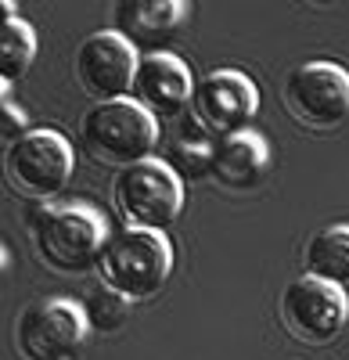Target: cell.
I'll use <instances>...</instances> for the list:
<instances>
[{"mask_svg":"<svg viewBox=\"0 0 349 360\" xmlns=\"http://www.w3.org/2000/svg\"><path fill=\"white\" fill-rule=\"evenodd\" d=\"M29 238L37 259L54 274H86L98 266L108 242V224L86 202H44L29 213Z\"/></svg>","mask_w":349,"mask_h":360,"instance_id":"1","label":"cell"},{"mask_svg":"<svg viewBox=\"0 0 349 360\" xmlns=\"http://www.w3.org/2000/svg\"><path fill=\"white\" fill-rule=\"evenodd\" d=\"M94 270L101 278V288L115 292L126 303H144L166 288L173 274V245L166 234L126 227L105 242Z\"/></svg>","mask_w":349,"mask_h":360,"instance_id":"2","label":"cell"},{"mask_svg":"<svg viewBox=\"0 0 349 360\" xmlns=\"http://www.w3.org/2000/svg\"><path fill=\"white\" fill-rule=\"evenodd\" d=\"M79 144L94 162L119 173L126 166L152 159V148L159 144V119L130 98L91 105L79 119Z\"/></svg>","mask_w":349,"mask_h":360,"instance_id":"3","label":"cell"},{"mask_svg":"<svg viewBox=\"0 0 349 360\" xmlns=\"http://www.w3.org/2000/svg\"><path fill=\"white\" fill-rule=\"evenodd\" d=\"M112 205L130 231L166 234V227L177 224L184 209L180 173L162 159H144L137 166H126L112 180Z\"/></svg>","mask_w":349,"mask_h":360,"instance_id":"4","label":"cell"},{"mask_svg":"<svg viewBox=\"0 0 349 360\" xmlns=\"http://www.w3.org/2000/svg\"><path fill=\"white\" fill-rule=\"evenodd\" d=\"M72 166L76 152L58 130H25L4 148V180L37 205L62 195Z\"/></svg>","mask_w":349,"mask_h":360,"instance_id":"5","label":"cell"},{"mask_svg":"<svg viewBox=\"0 0 349 360\" xmlns=\"http://www.w3.org/2000/svg\"><path fill=\"white\" fill-rule=\"evenodd\" d=\"M281 98L299 127L328 134L349 119V72L338 62L313 58V62H303L284 76Z\"/></svg>","mask_w":349,"mask_h":360,"instance_id":"6","label":"cell"},{"mask_svg":"<svg viewBox=\"0 0 349 360\" xmlns=\"http://www.w3.org/2000/svg\"><path fill=\"white\" fill-rule=\"evenodd\" d=\"M86 314L72 299H37L22 307L15 346L22 360H76L86 342Z\"/></svg>","mask_w":349,"mask_h":360,"instance_id":"7","label":"cell"},{"mask_svg":"<svg viewBox=\"0 0 349 360\" xmlns=\"http://www.w3.org/2000/svg\"><path fill=\"white\" fill-rule=\"evenodd\" d=\"M277 317L292 339H299L306 346H328L342 335V328L349 321L345 288L303 274L281 292Z\"/></svg>","mask_w":349,"mask_h":360,"instance_id":"8","label":"cell"},{"mask_svg":"<svg viewBox=\"0 0 349 360\" xmlns=\"http://www.w3.org/2000/svg\"><path fill=\"white\" fill-rule=\"evenodd\" d=\"M259 112V90L238 69H216L195 83V98L187 115L206 130L213 141H227L245 134Z\"/></svg>","mask_w":349,"mask_h":360,"instance_id":"9","label":"cell"},{"mask_svg":"<svg viewBox=\"0 0 349 360\" xmlns=\"http://www.w3.org/2000/svg\"><path fill=\"white\" fill-rule=\"evenodd\" d=\"M137 62H140L137 51L115 29H101V33H91L76 47L72 76L94 105L123 101V98H130Z\"/></svg>","mask_w":349,"mask_h":360,"instance_id":"10","label":"cell"},{"mask_svg":"<svg viewBox=\"0 0 349 360\" xmlns=\"http://www.w3.org/2000/svg\"><path fill=\"white\" fill-rule=\"evenodd\" d=\"M195 98V76L187 69L184 58L159 51V54H140L130 101H137L148 115L155 119H177L184 108H191Z\"/></svg>","mask_w":349,"mask_h":360,"instance_id":"11","label":"cell"},{"mask_svg":"<svg viewBox=\"0 0 349 360\" xmlns=\"http://www.w3.org/2000/svg\"><path fill=\"white\" fill-rule=\"evenodd\" d=\"M191 4L184 0H123L112 11V25L133 51L148 47V54H159V47L180 33L187 22Z\"/></svg>","mask_w":349,"mask_h":360,"instance_id":"12","label":"cell"},{"mask_svg":"<svg viewBox=\"0 0 349 360\" xmlns=\"http://www.w3.org/2000/svg\"><path fill=\"white\" fill-rule=\"evenodd\" d=\"M267 169H270V144H267V137H259L252 130L216 141L213 159H209V180L216 188L235 191V195L259 188Z\"/></svg>","mask_w":349,"mask_h":360,"instance_id":"13","label":"cell"},{"mask_svg":"<svg viewBox=\"0 0 349 360\" xmlns=\"http://www.w3.org/2000/svg\"><path fill=\"white\" fill-rule=\"evenodd\" d=\"M306 274L328 285H349V224H328L321 227L303 252Z\"/></svg>","mask_w":349,"mask_h":360,"instance_id":"14","label":"cell"},{"mask_svg":"<svg viewBox=\"0 0 349 360\" xmlns=\"http://www.w3.org/2000/svg\"><path fill=\"white\" fill-rule=\"evenodd\" d=\"M37 58V33L25 18L0 22V86L18 83Z\"/></svg>","mask_w":349,"mask_h":360,"instance_id":"15","label":"cell"},{"mask_svg":"<svg viewBox=\"0 0 349 360\" xmlns=\"http://www.w3.org/2000/svg\"><path fill=\"white\" fill-rule=\"evenodd\" d=\"M126 310H130L126 299H119V295L108 292V288H98V292L83 303L86 324H91L94 332H115V328L126 321Z\"/></svg>","mask_w":349,"mask_h":360,"instance_id":"16","label":"cell"},{"mask_svg":"<svg viewBox=\"0 0 349 360\" xmlns=\"http://www.w3.org/2000/svg\"><path fill=\"white\" fill-rule=\"evenodd\" d=\"M25 134V112L18 108V105H11V98L0 105V137H4L8 144L11 141H18Z\"/></svg>","mask_w":349,"mask_h":360,"instance_id":"17","label":"cell"},{"mask_svg":"<svg viewBox=\"0 0 349 360\" xmlns=\"http://www.w3.org/2000/svg\"><path fill=\"white\" fill-rule=\"evenodd\" d=\"M8 274H11V249H8L4 242H0V288H4Z\"/></svg>","mask_w":349,"mask_h":360,"instance_id":"18","label":"cell"},{"mask_svg":"<svg viewBox=\"0 0 349 360\" xmlns=\"http://www.w3.org/2000/svg\"><path fill=\"white\" fill-rule=\"evenodd\" d=\"M11 18H18L15 4H8V0H0V22H11Z\"/></svg>","mask_w":349,"mask_h":360,"instance_id":"19","label":"cell"},{"mask_svg":"<svg viewBox=\"0 0 349 360\" xmlns=\"http://www.w3.org/2000/svg\"><path fill=\"white\" fill-rule=\"evenodd\" d=\"M8 101V86H0V105H4Z\"/></svg>","mask_w":349,"mask_h":360,"instance_id":"20","label":"cell"}]
</instances>
